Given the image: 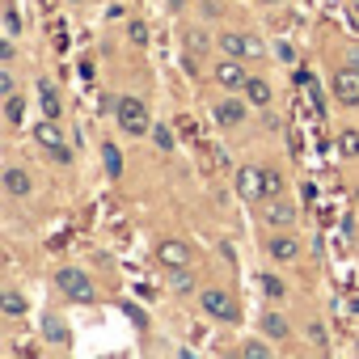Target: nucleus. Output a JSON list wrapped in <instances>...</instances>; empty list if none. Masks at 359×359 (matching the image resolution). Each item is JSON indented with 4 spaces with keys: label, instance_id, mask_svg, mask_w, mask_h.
I'll list each match as a JSON object with an SVG mask.
<instances>
[{
    "label": "nucleus",
    "instance_id": "9d476101",
    "mask_svg": "<svg viewBox=\"0 0 359 359\" xmlns=\"http://www.w3.org/2000/svg\"><path fill=\"white\" fill-rule=\"evenodd\" d=\"M5 191L18 195V199H26V195H34V177L22 165H13V169H5Z\"/></svg>",
    "mask_w": 359,
    "mask_h": 359
},
{
    "label": "nucleus",
    "instance_id": "1a4fd4ad",
    "mask_svg": "<svg viewBox=\"0 0 359 359\" xmlns=\"http://www.w3.org/2000/svg\"><path fill=\"white\" fill-rule=\"evenodd\" d=\"M262 216H266V224H271V229H287V224H296V203H287V199H279V195H275V199L266 203V212H262Z\"/></svg>",
    "mask_w": 359,
    "mask_h": 359
},
{
    "label": "nucleus",
    "instance_id": "4468645a",
    "mask_svg": "<svg viewBox=\"0 0 359 359\" xmlns=\"http://www.w3.org/2000/svg\"><path fill=\"white\" fill-rule=\"evenodd\" d=\"M241 97H245L250 106H271V85H266L262 76H250V85L241 89Z\"/></svg>",
    "mask_w": 359,
    "mask_h": 359
},
{
    "label": "nucleus",
    "instance_id": "6ab92c4d",
    "mask_svg": "<svg viewBox=\"0 0 359 359\" xmlns=\"http://www.w3.org/2000/svg\"><path fill=\"white\" fill-rule=\"evenodd\" d=\"M102 161H106V173H110V177L123 173V152H118L114 144H102Z\"/></svg>",
    "mask_w": 359,
    "mask_h": 359
},
{
    "label": "nucleus",
    "instance_id": "f257e3e1",
    "mask_svg": "<svg viewBox=\"0 0 359 359\" xmlns=\"http://www.w3.org/2000/svg\"><path fill=\"white\" fill-rule=\"evenodd\" d=\"M114 118H118V131H123V135H152L148 102H140V97H118Z\"/></svg>",
    "mask_w": 359,
    "mask_h": 359
},
{
    "label": "nucleus",
    "instance_id": "a878e982",
    "mask_svg": "<svg viewBox=\"0 0 359 359\" xmlns=\"http://www.w3.org/2000/svg\"><path fill=\"white\" fill-rule=\"evenodd\" d=\"M262 292H266L271 300H279V296H283V279H279V275H262Z\"/></svg>",
    "mask_w": 359,
    "mask_h": 359
},
{
    "label": "nucleus",
    "instance_id": "c85d7f7f",
    "mask_svg": "<svg viewBox=\"0 0 359 359\" xmlns=\"http://www.w3.org/2000/svg\"><path fill=\"white\" fill-rule=\"evenodd\" d=\"M241 355H245V359H266V355H271V346H266V342H245V346H241Z\"/></svg>",
    "mask_w": 359,
    "mask_h": 359
},
{
    "label": "nucleus",
    "instance_id": "4be33fe9",
    "mask_svg": "<svg viewBox=\"0 0 359 359\" xmlns=\"http://www.w3.org/2000/svg\"><path fill=\"white\" fill-rule=\"evenodd\" d=\"M338 148H342V156H359V127H351V131H342V140H338Z\"/></svg>",
    "mask_w": 359,
    "mask_h": 359
},
{
    "label": "nucleus",
    "instance_id": "0eeeda50",
    "mask_svg": "<svg viewBox=\"0 0 359 359\" xmlns=\"http://www.w3.org/2000/svg\"><path fill=\"white\" fill-rule=\"evenodd\" d=\"M330 89H334V97L342 106H359V68H338Z\"/></svg>",
    "mask_w": 359,
    "mask_h": 359
},
{
    "label": "nucleus",
    "instance_id": "20e7f679",
    "mask_svg": "<svg viewBox=\"0 0 359 359\" xmlns=\"http://www.w3.org/2000/svg\"><path fill=\"white\" fill-rule=\"evenodd\" d=\"M203 313L216 317V321H237L241 317V304L229 292H220V287H203Z\"/></svg>",
    "mask_w": 359,
    "mask_h": 359
},
{
    "label": "nucleus",
    "instance_id": "423d86ee",
    "mask_svg": "<svg viewBox=\"0 0 359 359\" xmlns=\"http://www.w3.org/2000/svg\"><path fill=\"white\" fill-rule=\"evenodd\" d=\"M212 76H216V85H220V89H229V93H241V89L250 85V72H245V64H241L237 55H229V60H220Z\"/></svg>",
    "mask_w": 359,
    "mask_h": 359
},
{
    "label": "nucleus",
    "instance_id": "2eb2a0df",
    "mask_svg": "<svg viewBox=\"0 0 359 359\" xmlns=\"http://www.w3.org/2000/svg\"><path fill=\"white\" fill-rule=\"evenodd\" d=\"M266 250H271V258L292 262V258L300 254V241H296V237H271V241H266Z\"/></svg>",
    "mask_w": 359,
    "mask_h": 359
},
{
    "label": "nucleus",
    "instance_id": "473e14b6",
    "mask_svg": "<svg viewBox=\"0 0 359 359\" xmlns=\"http://www.w3.org/2000/svg\"><path fill=\"white\" fill-rule=\"evenodd\" d=\"M275 51H279V60H287V64H292V60H296V51H292V47H287V43H279V47H275Z\"/></svg>",
    "mask_w": 359,
    "mask_h": 359
},
{
    "label": "nucleus",
    "instance_id": "5701e85b",
    "mask_svg": "<svg viewBox=\"0 0 359 359\" xmlns=\"http://www.w3.org/2000/svg\"><path fill=\"white\" fill-rule=\"evenodd\" d=\"M18 34H22V18L13 5H5V39H18Z\"/></svg>",
    "mask_w": 359,
    "mask_h": 359
},
{
    "label": "nucleus",
    "instance_id": "7c9ffc66",
    "mask_svg": "<svg viewBox=\"0 0 359 359\" xmlns=\"http://www.w3.org/2000/svg\"><path fill=\"white\" fill-rule=\"evenodd\" d=\"M13 55H18L13 51V39H5V43H0V64H13Z\"/></svg>",
    "mask_w": 359,
    "mask_h": 359
},
{
    "label": "nucleus",
    "instance_id": "39448f33",
    "mask_svg": "<svg viewBox=\"0 0 359 359\" xmlns=\"http://www.w3.org/2000/svg\"><path fill=\"white\" fill-rule=\"evenodd\" d=\"M237 195L241 199H266V169L262 165H241L237 169Z\"/></svg>",
    "mask_w": 359,
    "mask_h": 359
},
{
    "label": "nucleus",
    "instance_id": "f704fd0d",
    "mask_svg": "<svg viewBox=\"0 0 359 359\" xmlns=\"http://www.w3.org/2000/svg\"><path fill=\"white\" fill-rule=\"evenodd\" d=\"M262 5H275V0H262Z\"/></svg>",
    "mask_w": 359,
    "mask_h": 359
},
{
    "label": "nucleus",
    "instance_id": "2f4dec72",
    "mask_svg": "<svg viewBox=\"0 0 359 359\" xmlns=\"http://www.w3.org/2000/svg\"><path fill=\"white\" fill-rule=\"evenodd\" d=\"M187 43H191V51H208V39H199V30H191Z\"/></svg>",
    "mask_w": 359,
    "mask_h": 359
},
{
    "label": "nucleus",
    "instance_id": "dca6fc26",
    "mask_svg": "<svg viewBox=\"0 0 359 359\" xmlns=\"http://www.w3.org/2000/svg\"><path fill=\"white\" fill-rule=\"evenodd\" d=\"M39 97H43L39 106H43V114H47V118H60V114H64V102H60V93H55L47 81L39 85Z\"/></svg>",
    "mask_w": 359,
    "mask_h": 359
},
{
    "label": "nucleus",
    "instance_id": "72a5a7b5",
    "mask_svg": "<svg viewBox=\"0 0 359 359\" xmlns=\"http://www.w3.org/2000/svg\"><path fill=\"white\" fill-rule=\"evenodd\" d=\"M351 309H355V313H359V296H355V300H351Z\"/></svg>",
    "mask_w": 359,
    "mask_h": 359
},
{
    "label": "nucleus",
    "instance_id": "393cba45",
    "mask_svg": "<svg viewBox=\"0 0 359 359\" xmlns=\"http://www.w3.org/2000/svg\"><path fill=\"white\" fill-rule=\"evenodd\" d=\"M275 195H283V173L266 169V199H275Z\"/></svg>",
    "mask_w": 359,
    "mask_h": 359
},
{
    "label": "nucleus",
    "instance_id": "b1692460",
    "mask_svg": "<svg viewBox=\"0 0 359 359\" xmlns=\"http://www.w3.org/2000/svg\"><path fill=\"white\" fill-rule=\"evenodd\" d=\"M309 342H313L317 351H325V346H330V334H325V325H321V321H313V325H309Z\"/></svg>",
    "mask_w": 359,
    "mask_h": 359
},
{
    "label": "nucleus",
    "instance_id": "ddd939ff",
    "mask_svg": "<svg viewBox=\"0 0 359 359\" xmlns=\"http://www.w3.org/2000/svg\"><path fill=\"white\" fill-rule=\"evenodd\" d=\"M43 338H47V342H55V346H68V342H72V330L51 313V317H43Z\"/></svg>",
    "mask_w": 359,
    "mask_h": 359
},
{
    "label": "nucleus",
    "instance_id": "412c9836",
    "mask_svg": "<svg viewBox=\"0 0 359 359\" xmlns=\"http://www.w3.org/2000/svg\"><path fill=\"white\" fill-rule=\"evenodd\" d=\"M5 114H9V123H22V118H26V102H22L18 93H9V97H5Z\"/></svg>",
    "mask_w": 359,
    "mask_h": 359
},
{
    "label": "nucleus",
    "instance_id": "c756f323",
    "mask_svg": "<svg viewBox=\"0 0 359 359\" xmlns=\"http://www.w3.org/2000/svg\"><path fill=\"white\" fill-rule=\"evenodd\" d=\"M0 93H5V97L18 93V89H13V72H9V64H5V72H0Z\"/></svg>",
    "mask_w": 359,
    "mask_h": 359
},
{
    "label": "nucleus",
    "instance_id": "f3484780",
    "mask_svg": "<svg viewBox=\"0 0 359 359\" xmlns=\"http://www.w3.org/2000/svg\"><path fill=\"white\" fill-rule=\"evenodd\" d=\"M0 313H5V317H22L26 313V296L13 292V287H5V292H0Z\"/></svg>",
    "mask_w": 359,
    "mask_h": 359
},
{
    "label": "nucleus",
    "instance_id": "aec40b11",
    "mask_svg": "<svg viewBox=\"0 0 359 359\" xmlns=\"http://www.w3.org/2000/svg\"><path fill=\"white\" fill-rule=\"evenodd\" d=\"M262 330H266V338H287V321L279 313H266L262 317Z\"/></svg>",
    "mask_w": 359,
    "mask_h": 359
},
{
    "label": "nucleus",
    "instance_id": "a211bd4d",
    "mask_svg": "<svg viewBox=\"0 0 359 359\" xmlns=\"http://www.w3.org/2000/svg\"><path fill=\"white\" fill-rule=\"evenodd\" d=\"M169 287H173V292H195L191 266H169Z\"/></svg>",
    "mask_w": 359,
    "mask_h": 359
},
{
    "label": "nucleus",
    "instance_id": "7ed1b4c3",
    "mask_svg": "<svg viewBox=\"0 0 359 359\" xmlns=\"http://www.w3.org/2000/svg\"><path fill=\"white\" fill-rule=\"evenodd\" d=\"M220 47H224V55H237V60H262L266 55V43L262 39H254V34H220Z\"/></svg>",
    "mask_w": 359,
    "mask_h": 359
},
{
    "label": "nucleus",
    "instance_id": "bb28decb",
    "mask_svg": "<svg viewBox=\"0 0 359 359\" xmlns=\"http://www.w3.org/2000/svg\"><path fill=\"white\" fill-rule=\"evenodd\" d=\"M127 39H131L135 47H144V43H148V26H144V22H131V26H127Z\"/></svg>",
    "mask_w": 359,
    "mask_h": 359
},
{
    "label": "nucleus",
    "instance_id": "9b49d317",
    "mask_svg": "<svg viewBox=\"0 0 359 359\" xmlns=\"http://www.w3.org/2000/svg\"><path fill=\"white\" fill-rule=\"evenodd\" d=\"M245 106H250V102H237V97L216 102V118H220V127H241V123H245Z\"/></svg>",
    "mask_w": 359,
    "mask_h": 359
},
{
    "label": "nucleus",
    "instance_id": "4c0bfd02",
    "mask_svg": "<svg viewBox=\"0 0 359 359\" xmlns=\"http://www.w3.org/2000/svg\"><path fill=\"white\" fill-rule=\"evenodd\" d=\"M355 351H359V342H355Z\"/></svg>",
    "mask_w": 359,
    "mask_h": 359
},
{
    "label": "nucleus",
    "instance_id": "c9c22d12",
    "mask_svg": "<svg viewBox=\"0 0 359 359\" xmlns=\"http://www.w3.org/2000/svg\"><path fill=\"white\" fill-rule=\"evenodd\" d=\"M355 13H359V0H355Z\"/></svg>",
    "mask_w": 359,
    "mask_h": 359
},
{
    "label": "nucleus",
    "instance_id": "f8f14e48",
    "mask_svg": "<svg viewBox=\"0 0 359 359\" xmlns=\"http://www.w3.org/2000/svg\"><path fill=\"white\" fill-rule=\"evenodd\" d=\"M34 140L47 148V152H55V148H64V131H60V123L55 118H43L39 127H34Z\"/></svg>",
    "mask_w": 359,
    "mask_h": 359
},
{
    "label": "nucleus",
    "instance_id": "f03ea898",
    "mask_svg": "<svg viewBox=\"0 0 359 359\" xmlns=\"http://www.w3.org/2000/svg\"><path fill=\"white\" fill-rule=\"evenodd\" d=\"M55 287L72 300V304H93V283H89V275L85 271H76V266H64V271H55Z\"/></svg>",
    "mask_w": 359,
    "mask_h": 359
},
{
    "label": "nucleus",
    "instance_id": "6e6552de",
    "mask_svg": "<svg viewBox=\"0 0 359 359\" xmlns=\"http://www.w3.org/2000/svg\"><path fill=\"white\" fill-rule=\"evenodd\" d=\"M156 262L169 271V266H191V245L187 241H177V237H165L156 245Z\"/></svg>",
    "mask_w": 359,
    "mask_h": 359
},
{
    "label": "nucleus",
    "instance_id": "e433bc0d",
    "mask_svg": "<svg viewBox=\"0 0 359 359\" xmlns=\"http://www.w3.org/2000/svg\"><path fill=\"white\" fill-rule=\"evenodd\" d=\"M355 203H359V191H355Z\"/></svg>",
    "mask_w": 359,
    "mask_h": 359
},
{
    "label": "nucleus",
    "instance_id": "cd10ccee",
    "mask_svg": "<svg viewBox=\"0 0 359 359\" xmlns=\"http://www.w3.org/2000/svg\"><path fill=\"white\" fill-rule=\"evenodd\" d=\"M152 140H156V148H161V152H169V148H173V131H169V127H152Z\"/></svg>",
    "mask_w": 359,
    "mask_h": 359
}]
</instances>
